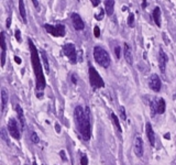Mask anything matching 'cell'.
Returning a JSON list of instances; mask_svg holds the SVG:
<instances>
[{
	"label": "cell",
	"instance_id": "obj_38",
	"mask_svg": "<svg viewBox=\"0 0 176 165\" xmlns=\"http://www.w3.org/2000/svg\"><path fill=\"white\" fill-rule=\"evenodd\" d=\"M10 24H11V19H8L7 20V28H10Z\"/></svg>",
	"mask_w": 176,
	"mask_h": 165
},
{
	"label": "cell",
	"instance_id": "obj_23",
	"mask_svg": "<svg viewBox=\"0 0 176 165\" xmlns=\"http://www.w3.org/2000/svg\"><path fill=\"white\" fill-rule=\"evenodd\" d=\"M128 25L131 28L134 25V14L133 13H130L128 17Z\"/></svg>",
	"mask_w": 176,
	"mask_h": 165
},
{
	"label": "cell",
	"instance_id": "obj_31",
	"mask_svg": "<svg viewBox=\"0 0 176 165\" xmlns=\"http://www.w3.org/2000/svg\"><path fill=\"white\" fill-rule=\"evenodd\" d=\"M104 14H105L104 10H101V11H100V12H99V14H98V16L96 14V16H95V18L97 19V20H101V19H102V17H104Z\"/></svg>",
	"mask_w": 176,
	"mask_h": 165
},
{
	"label": "cell",
	"instance_id": "obj_27",
	"mask_svg": "<svg viewBox=\"0 0 176 165\" xmlns=\"http://www.w3.org/2000/svg\"><path fill=\"white\" fill-rule=\"evenodd\" d=\"M94 35H95L96 37H100V29L98 27L94 28Z\"/></svg>",
	"mask_w": 176,
	"mask_h": 165
},
{
	"label": "cell",
	"instance_id": "obj_7",
	"mask_svg": "<svg viewBox=\"0 0 176 165\" xmlns=\"http://www.w3.org/2000/svg\"><path fill=\"white\" fill-rule=\"evenodd\" d=\"M63 53L68 57V60L71 61V63L75 64L77 62V52L76 47L73 43H67L63 45Z\"/></svg>",
	"mask_w": 176,
	"mask_h": 165
},
{
	"label": "cell",
	"instance_id": "obj_21",
	"mask_svg": "<svg viewBox=\"0 0 176 165\" xmlns=\"http://www.w3.org/2000/svg\"><path fill=\"white\" fill-rule=\"evenodd\" d=\"M111 120H112V123L116 126V128L118 129V131L119 132H122V129H121V126H120V121L118 119V117L115 114H111Z\"/></svg>",
	"mask_w": 176,
	"mask_h": 165
},
{
	"label": "cell",
	"instance_id": "obj_22",
	"mask_svg": "<svg viewBox=\"0 0 176 165\" xmlns=\"http://www.w3.org/2000/svg\"><path fill=\"white\" fill-rule=\"evenodd\" d=\"M0 43H1V50H2V52H6L7 45H6V37L4 32H1V34H0Z\"/></svg>",
	"mask_w": 176,
	"mask_h": 165
},
{
	"label": "cell",
	"instance_id": "obj_39",
	"mask_svg": "<svg viewBox=\"0 0 176 165\" xmlns=\"http://www.w3.org/2000/svg\"><path fill=\"white\" fill-rule=\"evenodd\" d=\"M164 138H165V139H167V140H170V139H171V134H170V133H166V134L164 135Z\"/></svg>",
	"mask_w": 176,
	"mask_h": 165
},
{
	"label": "cell",
	"instance_id": "obj_20",
	"mask_svg": "<svg viewBox=\"0 0 176 165\" xmlns=\"http://www.w3.org/2000/svg\"><path fill=\"white\" fill-rule=\"evenodd\" d=\"M41 55H42V61H43V65H44V68H45L46 73L50 72V66H49V60H47V56H46V53L44 51L41 52Z\"/></svg>",
	"mask_w": 176,
	"mask_h": 165
},
{
	"label": "cell",
	"instance_id": "obj_24",
	"mask_svg": "<svg viewBox=\"0 0 176 165\" xmlns=\"http://www.w3.org/2000/svg\"><path fill=\"white\" fill-rule=\"evenodd\" d=\"M31 140L33 143H39L40 142V139H39V137H37V134H36L35 132H32L31 133Z\"/></svg>",
	"mask_w": 176,
	"mask_h": 165
},
{
	"label": "cell",
	"instance_id": "obj_37",
	"mask_svg": "<svg viewBox=\"0 0 176 165\" xmlns=\"http://www.w3.org/2000/svg\"><path fill=\"white\" fill-rule=\"evenodd\" d=\"M32 2H33V5H34V7H35L36 9H39V1H36V0H33Z\"/></svg>",
	"mask_w": 176,
	"mask_h": 165
},
{
	"label": "cell",
	"instance_id": "obj_17",
	"mask_svg": "<svg viewBox=\"0 0 176 165\" xmlns=\"http://www.w3.org/2000/svg\"><path fill=\"white\" fill-rule=\"evenodd\" d=\"M105 10H106V13L108 16H111L113 13V10H115V1H112V0L105 1Z\"/></svg>",
	"mask_w": 176,
	"mask_h": 165
},
{
	"label": "cell",
	"instance_id": "obj_11",
	"mask_svg": "<svg viewBox=\"0 0 176 165\" xmlns=\"http://www.w3.org/2000/svg\"><path fill=\"white\" fill-rule=\"evenodd\" d=\"M72 22H73V25L74 28L76 29V30H84V28H85V24H84V21H83V19L79 17V14L76 13V12H74L72 13Z\"/></svg>",
	"mask_w": 176,
	"mask_h": 165
},
{
	"label": "cell",
	"instance_id": "obj_2",
	"mask_svg": "<svg viewBox=\"0 0 176 165\" xmlns=\"http://www.w3.org/2000/svg\"><path fill=\"white\" fill-rule=\"evenodd\" d=\"M29 46H30V53H31V62L33 66V71L35 74V86L37 90H43L45 88V78L43 73V66L40 62L39 53L36 50L35 45L33 44L32 40H29Z\"/></svg>",
	"mask_w": 176,
	"mask_h": 165
},
{
	"label": "cell",
	"instance_id": "obj_5",
	"mask_svg": "<svg viewBox=\"0 0 176 165\" xmlns=\"http://www.w3.org/2000/svg\"><path fill=\"white\" fill-rule=\"evenodd\" d=\"M88 76H89V82H90V85L94 88H101L105 86V82L102 80V78L99 75V73L95 69L94 66H89Z\"/></svg>",
	"mask_w": 176,
	"mask_h": 165
},
{
	"label": "cell",
	"instance_id": "obj_9",
	"mask_svg": "<svg viewBox=\"0 0 176 165\" xmlns=\"http://www.w3.org/2000/svg\"><path fill=\"white\" fill-rule=\"evenodd\" d=\"M149 86L152 90H154V92H156L161 90L162 82H161V79H160V77H158L156 74H152V76L150 77Z\"/></svg>",
	"mask_w": 176,
	"mask_h": 165
},
{
	"label": "cell",
	"instance_id": "obj_40",
	"mask_svg": "<svg viewBox=\"0 0 176 165\" xmlns=\"http://www.w3.org/2000/svg\"><path fill=\"white\" fill-rule=\"evenodd\" d=\"M55 128H56V131H57V132L61 131V129H59V124H56V126H55Z\"/></svg>",
	"mask_w": 176,
	"mask_h": 165
},
{
	"label": "cell",
	"instance_id": "obj_28",
	"mask_svg": "<svg viewBox=\"0 0 176 165\" xmlns=\"http://www.w3.org/2000/svg\"><path fill=\"white\" fill-rule=\"evenodd\" d=\"M120 115H121V118L123 120L127 119V115H126V111H124V108L123 107H120Z\"/></svg>",
	"mask_w": 176,
	"mask_h": 165
},
{
	"label": "cell",
	"instance_id": "obj_12",
	"mask_svg": "<svg viewBox=\"0 0 176 165\" xmlns=\"http://www.w3.org/2000/svg\"><path fill=\"white\" fill-rule=\"evenodd\" d=\"M134 152L139 157L143 155V140L139 135H136L134 139Z\"/></svg>",
	"mask_w": 176,
	"mask_h": 165
},
{
	"label": "cell",
	"instance_id": "obj_3",
	"mask_svg": "<svg viewBox=\"0 0 176 165\" xmlns=\"http://www.w3.org/2000/svg\"><path fill=\"white\" fill-rule=\"evenodd\" d=\"M94 59L101 67H108L110 65V56L107 51L102 49L101 46H95L94 47Z\"/></svg>",
	"mask_w": 176,
	"mask_h": 165
},
{
	"label": "cell",
	"instance_id": "obj_1",
	"mask_svg": "<svg viewBox=\"0 0 176 165\" xmlns=\"http://www.w3.org/2000/svg\"><path fill=\"white\" fill-rule=\"evenodd\" d=\"M75 121L78 127V130L81 132V137L84 140H89L91 137V123H90V111L89 108L86 107L83 109L81 106H77L74 111Z\"/></svg>",
	"mask_w": 176,
	"mask_h": 165
},
{
	"label": "cell",
	"instance_id": "obj_13",
	"mask_svg": "<svg viewBox=\"0 0 176 165\" xmlns=\"http://www.w3.org/2000/svg\"><path fill=\"white\" fill-rule=\"evenodd\" d=\"M145 131H146V137H148V140L150 142V145L151 147H154L155 145V134H154L153 128L150 122H146V126H145Z\"/></svg>",
	"mask_w": 176,
	"mask_h": 165
},
{
	"label": "cell",
	"instance_id": "obj_15",
	"mask_svg": "<svg viewBox=\"0 0 176 165\" xmlns=\"http://www.w3.org/2000/svg\"><path fill=\"white\" fill-rule=\"evenodd\" d=\"M8 100H9V96L7 94V90H6L5 88H2L1 89V110H2V112H5Z\"/></svg>",
	"mask_w": 176,
	"mask_h": 165
},
{
	"label": "cell",
	"instance_id": "obj_32",
	"mask_svg": "<svg viewBox=\"0 0 176 165\" xmlns=\"http://www.w3.org/2000/svg\"><path fill=\"white\" fill-rule=\"evenodd\" d=\"M1 135H2V139H4L5 141H7V137H6V131H5V129H1Z\"/></svg>",
	"mask_w": 176,
	"mask_h": 165
},
{
	"label": "cell",
	"instance_id": "obj_34",
	"mask_svg": "<svg viewBox=\"0 0 176 165\" xmlns=\"http://www.w3.org/2000/svg\"><path fill=\"white\" fill-rule=\"evenodd\" d=\"M72 82H73V84H75V85L77 84V78H76V75H75V74H73L72 75Z\"/></svg>",
	"mask_w": 176,
	"mask_h": 165
},
{
	"label": "cell",
	"instance_id": "obj_29",
	"mask_svg": "<svg viewBox=\"0 0 176 165\" xmlns=\"http://www.w3.org/2000/svg\"><path fill=\"white\" fill-rule=\"evenodd\" d=\"M6 63V52H1V66H5Z\"/></svg>",
	"mask_w": 176,
	"mask_h": 165
},
{
	"label": "cell",
	"instance_id": "obj_10",
	"mask_svg": "<svg viewBox=\"0 0 176 165\" xmlns=\"http://www.w3.org/2000/svg\"><path fill=\"white\" fill-rule=\"evenodd\" d=\"M167 55L165 54V52L163 51V49H160L158 51V66L162 73H165L166 69V64H167Z\"/></svg>",
	"mask_w": 176,
	"mask_h": 165
},
{
	"label": "cell",
	"instance_id": "obj_16",
	"mask_svg": "<svg viewBox=\"0 0 176 165\" xmlns=\"http://www.w3.org/2000/svg\"><path fill=\"white\" fill-rule=\"evenodd\" d=\"M16 109H17V114H18V119H19V121H20V123H21V129L23 130V129L25 128V118H24L23 110L19 105H17Z\"/></svg>",
	"mask_w": 176,
	"mask_h": 165
},
{
	"label": "cell",
	"instance_id": "obj_33",
	"mask_svg": "<svg viewBox=\"0 0 176 165\" xmlns=\"http://www.w3.org/2000/svg\"><path fill=\"white\" fill-rule=\"evenodd\" d=\"M91 4H93V6H94V7H97V6L100 4V1H99V0H91Z\"/></svg>",
	"mask_w": 176,
	"mask_h": 165
},
{
	"label": "cell",
	"instance_id": "obj_19",
	"mask_svg": "<svg viewBox=\"0 0 176 165\" xmlns=\"http://www.w3.org/2000/svg\"><path fill=\"white\" fill-rule=\"evenodd\" d=\"M19 9H20V14L22 17V20L24 23H27V13H25V9H24V2L22 0L19 1Z\"/></svg>",
	"mask_w": 176,
	"mask_h": 165
},
{
	"label": "cell",
	"instance_id": "obj_4",
	"mask_svg": "<svg viewBox=\"0 0 176 165\" xmlns=\"http://www.w3.org/2000/svg\"><path fill=\"white\" fill-rule=\"evenodd\" d=\"M150 108H151V111H152V115H162L165 111V108H166V104H165V100L163 98H152L151 101H150Z\"/></svg>",
	"mask_w": 176,
	"mask_h": 165
},
{
	"label": "cell",
	"instance_id": "obj_14",
	"mask_svg": "<svg viewBox=\"0 0 176 165\" xmlns=\"http://www.w3.org/2000/svg\"><path fill=\"white\" fill-rule=\"evenodd\" d=\"M123 56H124V59H126L127 63H128V64H130V65H132V63H133L132 52H131L130 46L128 45L127 43H124V49H123Z\"/></svg>",
	"mask_w": 176,
	"mask_h": 165
},
{
	"label": "cell",
	"instance_id": "obj_25",
	"mask_svg": "<svg viewBox=\"0 0 176 165\" xmlns=\"http://www.w3.org/2000/svg\"><path fill=\"white\" fill-rule=\"evenodd\" d=\"M14 37H16V39H17V41L18 42H21L22 40H21V31L19 30V29H17L16 30V33H14Z\"/></svg>",
	"mask_w": 176,
	"mask_h": 165
},
{
	"label": "cell",
	"instance_id": "obj_26",
	"mask_svg": "<svg viewBox=\"0 0 176 165\" xmlns=\"http://www.w3.org/2000/svg\"><path fill=\"white\" fill-rule=\"evenodd\" d=\"M81 165H88V157L86 155H83L81 159Z\"/></svg>",
	"mask_w": 176,
	"mask_h": 165
},
{
	"label": "cell",
	"instance_id": "obj_41",
	"mask_svg": "<svg viewBox=\"0 0 176 165\" xmlns=\"http://www.w3.org/2000/svg\"><path fill=\"white\" fill-rule=\"evenodd\" d=\"M146 4H148V2H146V1H143V2H142V6H143V8H145V7H146Z\"/></svg>",
	"mask_w": 176,
	"mask_h": 165
},
{
	"label": "cell",
	"instance_id": "obj_30",
	"mask_svg": "<svg viewBox=\"0 0 176 165\" xmlns=\"http://www.w3.org/2000/svg\"><path fill=\"white\" fill-rule=\"evenodd\" d=\"M120 51H121V47H120V46H117V47L115 49V52H116V56H117V59L120 57Z\"/></svg>",
	"mask_w": 176,
	"mask_h": 165
},
{
	"label": "cell",
	"instance_id": "obj_36",
	"mask_svg": "<svg viewBox=\"0 0 176 165\" xmlns=\"http://www.w3.org/2000/svg\"><path fill=\"white\" fill-rule=\"evenodd\" d=\"M14 61H16L18 64H21V62H22V61H21V59H20V57H18V56H14Z\"/></svg>",
	"mask_w": 176,
	"mask_h": 165
},
{
	"label": "cell",
	"instance_id": "obj_6",
	"mask_svg": "<svg viewBox=\"0 0 176 165\" xmlns=\"http://www.w3.org/2000/svg\"><path fill=\"white\" fill-rule=\"evenodd\" d=\"M44 28H45L46 32L50 33L51 35L56 37H64L65 33H66V29H65V25L64 24H56V25H51L49 23H45L44 24Z\"/></svg>",
	"mask_w": 176,
	"mask_h": 165
},
{
	"label": "cell",
	"instance_id": "obj_18",
	"mask_svg": "<svg viewBox=\"0 0 176 165\" xmlns=\"http://www.w3.org/2000/svg\"><path fill=\"white\" fill-rule=\"evenodd\" d=\"M153 19L155 24L158 25V28L161 27V9L158 7H155L153 10Z\"/></svg>",
	"mask_w": 176,
	"mask_h": 165
},
{
	"label": "cell",
	"instance_id": "obj_8",
	"mask_svg": "<svg viewBox=\"0 0 176 165\" xmlns=\"http://www.w3.org/2000/svg\"><path fill=\"white\" fill-rule=\"evenodd\" d=\"M8 130L9 133L11 134V137L14 139H20V130H19V126L17 123L16 119L10 118L8 121Z\"/></svg>",
	"mask_w": 176,
	"mask_h": 165
},
{
	"label": "cell",
	"instance_id": "obj_35",
	"mask_svg": "<svg viewBox=\"0 0 176 165\" xmlns=\"http://www.w3.org/2000/svg\"><path fill=\"white\" fill-rule=\"evenodd\" d=\"M59 155H61V157H62V159H63L64 161L66 160V156H65V152H64V151H61V152H59Z\"/></svg>",
	"mask_w": 176,
	"mask_h": 165
}]
</instances>
